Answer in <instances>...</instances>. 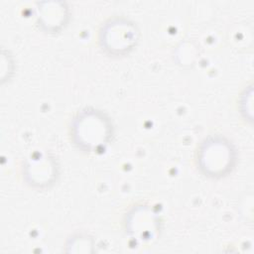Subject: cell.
I'll use <instances>...</instances> for the list:
<instances>
[{
	"label": "cell",
	"mask_w": 254,
	"mask_h": 254,
	"mask_svg": "<svg viewBox=\"0 0 254 254\" xmlns=\"http://www.w3.org/2000/svg\"><path fill=\"white\" fill-rule=\"evenodd\" d=\"M201 153L200 159L203 161V164L215 158V161L208 171V173L211 175L215 176L216 174H223L228 170V166L231 165L232 150L230 145L224 143L223 141L212 140L207 142V144H205L202 148Z\"/></svg>",
	"instance_id": "6da1fadb"
},
{
	"label": "cell",
	"mask_w": 254,
	"mask_h": 254,
	"mask_svg": "<svg viewBox=\"0 0 254 254\" xmlns=\"http://www.w3.org/2000/svg\"><path fill=\"white\" fill-rule=\"evenodd\" d=\"M125 24L126 23H120V25L109 26L108 29L104 31V34H102V44L105 49L113 54H118V39H120L123 53L131 49L137 39V32L134 26Z\"/></svg>",
	"instance_id": "7a4b0ae2"
},
{
	"label": "cell",
	"mask_w": 254,
	"mask_h": 254,
	"mask_svg": "<svg viewBox=\"0 0 254 254\" xmlns=\"http://www.w3.org/2000/svg\"><path fill=\"white\" fill-rule=\"evenodd\" d=\"M91 120H89V114H87V116L82 117L83 121L88 125V127L82 122L80 121V129L82 130L83 134L87 132V135H85L82 138V142L85 140V142L83 143V145H86V142L88 140V146L89 147H96L100 144H102V142L104 143L106 138H107V130H108V126L106 125V122L104 120V118L98 116L97 114H95V117L90 114Z\"/></svg>",
	"instance_id": "3957f363"
}]
</instances>
